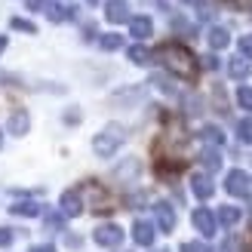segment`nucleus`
Returning <instances> with one entry per match:
<instances>
[{"instance_id":"f257e3e1","label":"nucleus","mask_w":252,"mask_h":252,"mask_svg":"<svg viewBox=\"0 0 252 252\" xmlns=\"http://www.w3.org/2000/svg\"><path fill=\"white\" fill-rule=\"evenodd\" d=\"M154 56L163 62V68L175 74V77L194 80V74H197V59H194L191 49H185L182 43H163Z\"/></svg>"},{"instance_id":"f03ea898","label":"nucleus","mask_w":252,"mask_h":252,"mask_svg":"<svg viewBox=\"0 0 252 252\" xmlns=\"http://www.w3.org/2000/svg\"><path fill=\"white\" fill-rule=\"evenodd\" d=\"M123 138H126V129L120 123H108L102 132H98L93 138V151H95V157H114L120 145H123Z\"/></svg>"},{"instance_id":"7ed1b4c3","label":"nucleus","mask_w":252,"mask_h":252,"mask_svg":"<svg viewBox=\"0 0 252 252\" xmlns=\"http://www.w3.org/2000/svg\"><path fill=\"white\" fill-rule=\"evenodd\" d=\"M80 197H86V200H83V206H90L93 212H111V209H114L111 191H108V188H102L98 182H86V185H83V191H80Z\"/></svg>"},{"instance_id":"20e7f679","label":"nucleus","mask_w":252,"mask_h":252,"mask_svg":"<svg viewBox=\"0 0 252 252\" xmlns=\"http://www.w3.org/2000/svg\"><path fill=\"white\" fill-rule=\"evenodd\" d=\"M224 191H228L231 197H249V191H252L249 175L243 169H231L228 179H224Z\"/></svg>"},{"instance_id":"39448f33","label":"nucleus","mask_w":252,"mask_h":252,"mask_svg":"<svg viewBox=\"0 0 252 252\" xmlns=\"http://www.w3.org/2000/svg\"><path fill=\"white\" fill-rule=\"evenodd\" d=\"M93 240H95L98 246H120L123 231L117 228V224H98V228L93 231Z\"/></svg>"},{"instance_id":"423d86ee","label":"nucleus","mask_w":252,"mask_h":252,"mask_svg":"<svg viewBox=\"0 0 252 252\" xmlns=\"http://www.w3.org/2000/svg\"><path fill=\"white\" fill-rule=\"evenodd\" d=\"M6 126H9V132L12 135H28V129H31V114L25 108H12V114H9V120H6Z\"/></svg>"},{"instance_id":"0eeeda50","label":"nucleus","mask_w":252,"mask_h":252,"mask_svg":"<svg viewBox=\"0 0 252 252\" xmlns=\"http://www.w3.org/2000/svg\"><path fill=\"white\" fill-rule=\"evenodd\" d=\"M59 206H62V216H71V219H77L80 212H83V197L80 191H65L59 200Z\"/></svg>"},{"instance_id":"6e6552de","label":"nucleus","mask_w":252,"mask_h":252,"mask_svg":"<svg viewBox=\"0 0 252 252\" xmlns=\"http://www.w3.org/2000/svg\"><path fill=\"white\" fill-rule=\"evenodd\" d=\"M191 221H194V228L203 234V237H212L216 234V216H212L209 209H194V216H191Z\"/></svg>"},{"instance_id":"1a4fd4ad","label":"nucleus","mask_w":252,"mask_h":252,"mask_svg":"<svg viewBox=\"0 0 252 252\" xmlns=\"http://www.w3.org/2000/svg\"><path fill=\"white\" fill-rule=\"evenodd\" d=\"M105 19H108L111 25L129 22V3H126V0H108V6H105Z\"/></svg>"},{"instance_id":"9d476101","label":"nucleus","mask_w":252,"mask_h":252,"mask_svg":"<svg viewBox=\"0 0 252 252\" xmlns=\"http://www.w3.org/2000/svg\"><path fill=\"white\" fill-rule=\"evenodd\" d=\"M191 191L200 197V200H209L212 194H216V185H212V179L206 172H194L191 175Z\"/></svg>"},{"instance_id":"9b49d317","label":"nucleus","mask_w":252,"mask_h":252,"mask_svg":"<svg viewBox=\"0 0 252 252\" xmlns=\"http://www.w3.org/2000/svg\"><path fill=\"white\" fill-rule=\"evenodd\" d=\"M154 212H157V224L163 234H169L175 228V209L166 203V200H160V203H154Z\"/></svg>"},{"instance_id":"f8f14e48","label":"nucleus","mask_w":252,"mask_h":252,"mask_svg":"<svg viewBox=\"0 0 252 252\" xmlns=\"http://www.w3.org/2000/svg\"><path fill=\"white\" fill-rule=\"evenodd\" d=\"M154 224H151V221H145V219H138L135 224H132V240L138 243V246H151V243H154Z\"/></svg>"},{"instance_id":"ddd939ff","label":"nucleus","mask_w":252,"mask_h":252,"mask_svg":"<svg viewBox=\"0 0 252 252\" xmlns=\"http://www.w3.org/2000/svg\"><path fill=\"white\" fill-rule=\"evenodd\" d=\"M129 34L138 37V40H148V37L154 34V22L148 16H135V19H129Z\"/></svg>"},{"instance_id":"4468645a","label":"nucleus","mask_w":252,"mask_h":252,"mask_svg":"<svg viewBox=\"0 0 252 252\" xmlns=\"http://www.w3.org/2000/svg\"><path fill=\"white\" fill-rule=\"evenodd\" d=\"M46 16H49V22H68V19H74V6H65V3H59V0H49Z\"/></svg>"},{"instance_id":"2eb2a0df","label":"nucleus","mask_w":252,"mask_h":252,"mask_svg":"<svg viewBox=\"0 0 252 252\" xmlns=\"http://www.w3.org/2000/svg\"><path fill=\"white\" fill-rule=\"evenodd\" d=\"M138 169H142V166H138V160H135V157H129V160L123 163V166H117V169H114V179H117V182H123V185H129V182H135Z\"/></svg>"},{"instance_id":"dca6fc26","label":"nucleus","mask_w":252,"mask_h":252,"mask_svg":"<svg viewBox=\"0 0 252 252\" xmlns=\"http://www.w3.org/2000/svg\"><path fill=\"white\" fill-rule=\"evenodd\" d=\"M240 219H243L240 206H221V209H219V219H216V221H219V224H224V228H234V224L240 221Z\"/></svg>"},{"instance_id":"f3484780","label":"nucleus","mask_w":252,"mask_h":252,"mask_svg":"<svg viewBox=\"0 0 252 252\" xmlns=\"http://www.w3.org/2000/svg\"><path fill=\"white\" fill-rule=\"evenodd\" d=\"M12 216H22V219H34V216H40V203H31V200H25V203H12L9 206Z\"/></svg>"},{"instance_id":"a211bd4d","label":"nucleus","mask_w":252,"mask_h":252,"mask_svg":"<svg viewBox=\"0 0 252 252\" xmlns=\"http://www.w3.org/2000/svg\"><path fill=\"white\" fill-rule=\"evenodd\" d=\"M206 37H209V46H212V49H224V46L231 43V34L224 31V28H209Z\"/></svg>"},{"instance_id":"6ab92c4d","label":"nucleus","mask_w":252,"mask_h":252,"mask_svg":"<svg viewBox=\"0 0 252 252\" xmlns=\"http://www.w3.org/2000/svg\"><path fill=\"white\" fill-rule=\"evenodd\" d=\"M200 163H203V166H206L209 172H216V169L221 166V154H219L216 148H206L203 154H200Z\"/></svg>"},{"instance_id":"aec40b11","label":"nucleus","mask_w":252,"mask_h":252,"mask_svg":"<svg viewBox=\"0 0 252 252\" xmlns=\"http://www.w3.org/2000/svg\"><path fill=\"white\" fill-rule=\"evenodd\" d=\"M228 71H231V77H234V80H246V77H249V62L240 56V59H234L231 65H228Z\"/></svg>"},{"instance_id":"412c9836","label":"nucleus","mask_w":252,"mask_h":252,"mask_svg":"<svg viewBox=\"0 0 252 252\" xmlns=\"http://www.w3.org/2000/svg\"><path fill=\"white\" fill-rule=\"evenodd\" d=\"M200 138L209 142V145H221L224 142V132L219 129V126H203V129H200Z\"/></svg>"},{"instance_id":"4be33fe9","label":"nucleus","mask_w":252,"mask_h":252,"mask_svg":"<svg viewBox=\"0 0 252 252\" xmlns=\"http://www.w3.org/2000/svg\"><path fill=\"white\" fill-rule=\"evenodd\" d=\"M9 28L12 31H22V34H37V25L28 22V19H22V16H12L9 19Z\"/></svg>"},{"instance_id":"5701e85b","label":"nucleus","mask_w":252,"mask_h":252,"mask_svg":"<svg viewBox=\"0 0 252 252\" xmlns=\"http://www.w3.org/2000/svg\"><path fill=\"white\" fill-rule=\"evenodd\" d=\"M98 46L108 49V53H114V49L123 46V37L120 34H102V37H98Z\"/></svg>"},{"instance_id":"b1692460","label":"nucleus","mask_w":252,"mask_h":252,"mask_svg":"<svg viewBox=\"0 0 252 252\" xmlns=\"http://www.w3.org/2000/svg\"><path fill=\"white\" fill-rule=\"evenodd\" d=\"M129 62H132V65H148V62H151V49H145V46H129Z\"/></svg>"},{"instance_id":"393cba45","label":"nucleus","mask_w":252,"mask_h":252,"mask_svg":"<svg viewBox=\"0 0 252 252\" xmlns=\"http://www.w3.org/2000/svg\"><path fill=\"white\" fill-rule=\"evenodd\" d=\"M237 135H240V142L252 145V117H243L240 123H237Z\"/></svg>"},{"instance_id":"a878e982","label":"nucleus","mask_w":252,"mask_h":252,"mask_svg":"<svg viewBox=\"0 0 252 252\" xmlns=\"http://www.w3.org/2000/svg\"><path fill=\"white\" fill-rule=\"evenodd\" d=\"M237 105L252 111V90H249V86H240V90H237Z\"/></svg>"},{"instance_id":"bb28decb","label":"nucleus","mask_w":252,"mask_h":252,"mask_svg":"<svg viewBox=\"0 0 252 252\" xmlns=\"http://www.w3.org/2000/svg\"><path fill=\"white\" fill-rule=\"evenodd\" d=\"M46 228H49V231H62V228H65V216H62V212L46 216Z\"/></svg>"},{"instance_id":"cd10ccee","label":"nucleus","mask_w":252,"mask_h":252,"mask_svg":"<svg viewBox=\"0 0 252 252\" xmlns=\"http://www.w3.org/2000/svg\"><path fill=\"white\" fill-rule=\"evenodd\" d=\"M182 252H212V249L200 240H188V243H182Z\"/></svg>"},{"instance_id":"c85d7f7f","label":"nucleus","mask_w":252,"mask_h":252,"mask_svg":"<svg viewBox=\"0 0 252 252\" xmlns=\"http://www.w3.org/2000/svg\"><path fill=\"white\" fill-rule=\"evenodd\" d=\"M151 83H157V90H163V93H169V95L175 93V86H172V83H169L166 77H160V74H154V80H151Z\"/></svg>"},{"instance_id":"c756f323","label":"nucleus","mask_w":252,"mask_h":252,"mask_svg":"<svg viewBox=\"0 0 252 252\" xmlns=\"http://www.w3.org/2000/svg\"><path fill=\"white\" fill-rule=\"evenodd\" d=\"M240 53H243V59H252V34L240 37Z\"/></svg>"},{"instance_id":"7c9ffc66","label":"nucleus","mask_w":252,"mask_h":252,"mask_svg":"<svg viewBox=\"0 0 252 252\" xmlns=\"http://www.w3.org/2000/svg\"><path fill=\"white\" fill-rule=\"evenodd\" d=\"M9 243H12V231L9 228H0V249L9 246Z\"/></svg>"},{"instance_id":"2f4dec72","label":"nucleus","mask_w":252,"mask_h":252,"mask_svg":"<svg viewBox=\"0 0 252 252\" xmlns=\"http://www.w3.org/2000/svg\"><path fill=\"white\" fill-rule=\"evenodd\" d=\"M172 28H175V31H185V34H188V31H191V25H188L185 19H179V16H175V19H172Z\"/></svg>"},{"instance_id":"473e14b6","label":"nucleus","mask_w":252,"mask_h":252,"mask_svg":"<svg viewBox=\"0 0 252 252\" xmlns=\"http://www.w3.org/2000/svg\"><path fill=\"white\" fill-rule=\"evenodd\" d=\"M25 3H28V9H46L49 0H25Z\"/></svg>"},{"instance_id":"72a5a7b5","label":"nucleus","mask_w":252,"mask_h":252,"mask_svg":"<svg viewBox=\"0 0 252 252\" xmlns=\"http://www.w3.org/2000/svg\"><path fill=\"white\" fill-rule=\"evenodd\" d=\"M28 252H56V246H49V243H40V246H31Z\"/></svg>"},{"instance_id":"f704fd0d","label":"nucleus","mask_w":252,"mask_h":252,"mask_svg":"<svg viewBox=\"0 0 252 252\" xmlns=\"http://www.w3.org/2000/svg\"><path fill=\"white\" fill-rule=\"evenodd\" d=\"M3 49H6V37L0 34V53H3Z\"/></svg>"},{"instance_id":"c9c22d12","label":"nucleus","mask_w":252,"mask_h":252,"mask_svg":"<svg viewBox=\"0 0 252 252\" xmlns=\"http://www.w3.org/2000/svg\"><path fill=\"white\" fill-rule=\"evenodd\" d=\"M0 145H3V132H0Z\"/></svg>"},{"instance_id":"e433bc0d","label":"nucleus","mask_w":252,"mask_h":252,"mask_svg":"<svg viewBox=\"0 0 252 252\" xmlns=\"http://www.w3.org/2000/svg\"><path fill=\"white\" fill-rule=\"evenodd\" d=\"M157 252H169V249H157Z\"/></svg>"},{"instance_id":"4c0bfd02","label":"nucleus","mask_w":252,"mask_h":252,"mask_svg":"<svg viewBox=\"0 0 252 252\" xmlns=\"http://www.w3.org/2000/svg\"><path fill=\"white\" fill-rule=\"evenodd\" d=\"M90 3H95V0H90Z\"/></svg>"}]
</instances>
